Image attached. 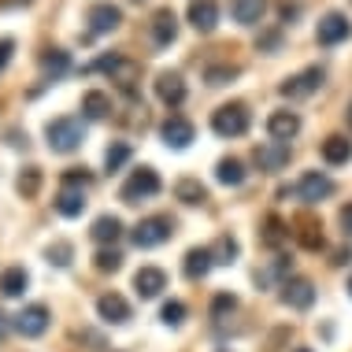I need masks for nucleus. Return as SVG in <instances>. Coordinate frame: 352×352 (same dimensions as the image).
<instances>
[{"label":"nucleus","instance_id":"nucleus-1","mask_svg":"<svg viewBox=\"0 0 352 352\" xmlns=\"http://www.w3.org/2000/svg\"><path fill=\"white\" fill-rule=\"evenodd\" d=\"M45 138H49V148L52 152L67 156V152L82 148L85 126H82V119H74V116H60V119H52L49 126H45Z\"/></svg>","mask_w":352,"mask_h":352},{"label":"nucleus","instance_id":"nucleus-2","mask_svg":"<svg viewBox=\"0 0 352 352\" xmlns=\"http://www.w3.org/2000/svg\"><path fill=\"white\" fill-rule=\"evenodd\" d=\"M249 108L245 104H223V108H215L212 111V130L219 138H241V134H249Z\"/></svg>","mask_w":352,"mask_h":352},{"label":"nucleus","instance_id":"nucleus-3","mask_svg":"<svg viewBox=\"0 0 352 352\" xmlns=\"http://www.w3.org/2000/svg\"><path fill=\"white\" fill-rule=\"evenodd\" d=\"M170 234H175V219L170 215H148V219H141V223L134 226L130 241H134L138 249H156V245L170 241Z\"/></svg>","mask_w":352,"mask_h":352},{"label":"nucleus","instance_id":"nucleus-4","mask_svg":"<svg viewBox=\"0 0 352 352\" xmlns=\"http://www.w3.org/2000/svg\"><path fill=\"white\" fill-rule=\"evenodd\" d=\"M156 193H160V175L152 167L134 170V175L126 178V186L119 189L122 204H141V201H148V197H156Z\"/></svg>","mask_w":352,"mask_h":352},{"label":"nucleus","instance_id":"nucleus-5","mask_svg":"<svg viewBox=\"0 0 352 352\" xmlns=\"http://www.w3.org/2000/svg\"><path fill=\"white\" fill-rule=\"evenodd\" d=\"M349 34H352V23L341 12H327L316 26V41L322 45V49H334V45H341Z\"/></svg>","mask_w":352,"mask_h":352},{"label":"nucleus","instance_id":"nucleus-6","mask_svg":"<svg viewBox=\"0 0 352 352\" xmlns=\"http://www.w3.org/2000/svg\"><path fill=\"white\" fill-rule=\"evenodd\" d=\"M322 67H308V71H300V74H293V78H285L278 85V93L282 97H289V100H300V97H311V93L322 85Z\"/></svg>","mask_w":352,"mask_h":352},{"label":"nucleus","instance_id":"nucleus-7","mask_svg":"<svg viewBox=\"0 0 352 352\" xmlns=\"http://www.w3.org/2000/svg\"><path fill=\"white\" fill-rule=\"evenodd\" d=\"M297 197L304 204H319V201H327V197H334V182H330L322 170H304L300 182H297Z\"/></svg>","mask_w":352,"mask_h":352},{"label":"nucleus","instance_id":"nucleus-8","mask_svg":"<svg viewBox=\"0 0 352 352\" xmlns=\"http://www.w3.org/2000/svg\"><path fill=\"white\" fill-rule=\"evenodd\" d=\"M49 322H52V316H49L45 304H26V308L15 316V330L23 338H41L45 330H49Z\"/></svg>","mask_w":352,"mask_h":352},{"label":"nucleus","instance_id":"nucleus-9","mask_svg":"<svg viewBox=\"0 0 352 352\" xmlns=\"http://www.w3.org/2000/svg\"><path fill=\"white\" fill-rule=\"evenodd\" d=\"M160 138H164V145H167V148L182 152V148L193 145L197 130H193V122H189V119H182V116H170V119H164V126H160Z\"/></svg>","mask_w":352,"mask_h":352},{"label":"nucleus","instance_id":"nucleus-10","mask_svg":"<svg viewBox=\"0 0 352 352\" xmlns=\"http://www.w3.org/2000/svg\"><path fill=\"white\" fill-rule=\"evenodd\" d=\"M93 67H97V71H108L111 78H116V82L122 85V89H126V93H134L138 63H130V60H122V56H116V52H111V56H100V60L93 63Z\"/></svg>","mask_w":352,"mask_h":352},{"label":"nucleus","instance_id":"nucleus-11","mask_svg":"<svg viewBox=\"0 0 352 352\" xmlns=\"http://www.w3.org/2000/svg\"><path fill=\"white\" fill-rule=\"evenodd\" d=\"M289 156H293L289 141H263V145L256 148V164H260V170H267V175L282 170L289 164Z\"/></svg>","mask_w":352,"mask_h":352},{"label":"nucleus","instance_id":"nucleus-12","mask_svg":"<svg viewBox=\"0 0 352 352\" xmlns=\"http://www.w3.org/2000/svg\"><path fill=\"white\" fill-rule=\"evenodd\" d=\"M85 23H89L93 34H111V30H119V26H122V12L116 4H89Z\"/></svg>","mask_w":352,"mask_h":352},{"label":"nucleus","instance_id":"nucleus-13","mask_svg":"<svg viewBox=\"0 0 352 352\" xmlns=\"http://www.w3.org/2000/svg\"><path fill=\"white\" fill-rule=\"evenodd\" d=\"M189 23H193L197 34H212L219 26V4L215 0H189Z\"/></svg>","mask_w":352,"mask_h":352},{"label":"nucleus","instance_id":"nucleus-14","mask_svg":"<svg viewBox=\"0 0 352 352\" xmlns=\"http://www.w3.org/2000/svg\"><path fill=\"white\" fill-rule=\"evenodd\" d=\"M282 300L289 304V308H297V311H308L311 304H316V285H311L308 278H289L282 285Z\"/></svg>","mask_w":352,"mask_h":352},{"label":"nucleus","instance_id":"nucleus-15","mask_svg":"<svg viewBox=\"0 0 352 352\" xmlns=\"http://www.w3.org/2000/svg\"><path fill=\"white\" fill-rule=\"evenodd\" d=\"M97 316L104 319V322H111V327H122V322H130V304H126V297H119V293H104V297L97 300Z\"/></svg>","mask_w":352,"mask_h":352},{"label":"nucleus","instance_id":"nucleus-16","mask_svg":"<svg viewBox=\"0 0 352 352\" xmlns=\"http://www.w3.org/2000/svg\"><path fill=\"white\" fill-rule=\"evenodd\" d=\"M156 97L167 104V108H178L186 100V78L178 71H164L156 78Z\"/></svg>","mask_w":352,"mask_h":352},{"label":"nucleus","instance_id":"nucleus-17","mask_svg":"<svg viewBox=\"0 0 352 352\" xmlns=\"http://www.w3.org/2000/svg\"><path fill=\"white\" fill-rule=\"evenodd\" d=\"M167 289V274L160 271V267H141L134 274V293L141 300H152V297H160V293Z\"/></svg>","mask_w":352,"mask_h":352},{"label":"nucleus","instance_id":"nucleus-18","mask_svg":"<svg viewBox=\"0 0 352 352\" xmlns=\"http://www.w3.org/2000/svg\"><path fill=\"white\" fill-rule=\"evenodd\" d=\"M267 134L274 141H293L300 134V116L297 111H271L267 116Z\"/></svg>","mask_w":352,"mask_h":352},{"label":"nucleus","instance_id":"nucleus-19","mask_svg":"<svg viewBox=\"0 0 352 352\" xmlns=\"http://www.w3.org/2000/svg\"><path fill=\"white\" fill-rule=\"evenodd\" d=\"M322 160H327L330 167L352 164V141L345 134H330L327 141H322Z\"/></svg>","mask_w":352,"mask_h":352},{"label":"nucleus","instance_id":"nucleus-20","mask_svg":"<svg viewBox=\"0 0 352 352\" xmlns=\"http://www.w3.org/2000/svg\"><path fill=\"white\" fill-rule=\"evenodd\" d=\"M56 212L63 219H78L85 212V193L82 186H63L60 193H56Z\"/></svg>","mask_w":352,"mask_h":352},{"label":"nucleus","instance_id":"nucleus-21","mask_svg":"<svg viewBox=\"0 0 352 352\" xmlns=\"http://www.w3.org/2000/svg\"><path fill=\"white\" fill-rule=\"evenodd\" d=\"M175 37H178V15L170 12V8H160V12L152 15V41L170 45Z\"/></svg>","mask_w":352,"mask_h":352},{"label":"nucleus","instance_id":"nucleus-22","mask_svg":"<svg viewBox=\"0 0 352 352\" xmlns=\"http://www.w3.org/2000/svg\"><path fill=\"white\" fill-rule=\"evenodd\" d=\"M89 237H93L97 245H111V241H119V237H122V219H119V215H100V219H93Z\"/></svg>","mask_w":352,"mask_h":352},{"label":"nucleus","instance_id":"nucleus-23","mask_svg":"<svg viewBox=\"0 0 352 352\" xmlns=\"http://www.w3.org/2000/svg\"><path fill=\"white\" fill-rule=\"evenodd\" d=\"M215 267V256H212V249H189L186 252V263H182V271H186V278H204L208 271Z\"/></svg>","mask_w":352,"mask_h":352},{"label":"nucleus","instance_id":"nucleus-24","mask_svg":"<svg viewBox=\"0 0 352 352\" xmlns=\"http://www.w3.org/2000/svg\"><path fill=\"white\" fill-rule=\"evenodd\" d=\"M285 241H289V226L278 215H267L263 219V230H260V245L263 249H282Z\"/></svg>","mask_w":352,"mask_h":352},{"label":"nucleus","instance_id":"nucleus-25","mask_svg":"<svg viewBox=\"0 0 352 352\" xmlns=\"http://www.w3.org/2000/svg\"><path fill=\"white\" fill-rule=\"evenodd\" d=\"M230 12L241 26H256L263 19V12H267V0H234Z\"/></svg>","mask_w":352,"mask_h":352},{"label":"nucleus","instance_id":"nucleus-26","mask_svg":"<svg viewBox=\"0 0 352 352\" xmlns=\"http://www.w3.org/2000/svg\"><path fill=\"white\" fill-rule=\"evenodd\" d=\"M26 285H30V274H26L23 267H8L4 274H0V293H4V297H23Z\"/></svg>","mask_w":352,"mask_h":352},{"label":"nucleus","instance_id":"nucleus-27","mask_svg":"<svg viewBox=\"0 0 352 352\" xmlns=\"http://www.w3.org/2000/svg\"><path fill=\"white\" fill-rule=\"evenodd\" d=\"M215 182L219 186H241L245 182V164L241 160H219L215 164Z\"/></svg>","mask_w":352,"mask_h":352},{"label":"nucleus","instance_id":"nucleus-28","mask_svg":"<svg viewBox=\"0 0 352 352\" xmlns=\"http://www.w3.org/2000/svg\"><path fill=\"white\" fill-rule=\"evenodd\" d=\"M82 111H85V119H108L111 97H108V93H100V89H89L82 97Z\"/></svg>","mask_w":352,"mask_h":352},{"label":"nucleus","instance_id":"nucleus-29","mask_svg":"<svg viewBox=\"0 0 352 352\" xmlns=\"http://www.w3.org/2000/svg\"><path fill=\"white\" fill-rule=\"evenodd\" d=\"M175 197L182 204H204L208 201V189L197 182V178H178V182H175Z\"/></svg>","mask_w":352,"mask_h":352},{"label":"nucleus","instance_id":"nucleus-30","mask_svg":"<svg viewBox=\"0 0 352 352\" xmlns=\"http://www.w3.org/2000/svg\"><path fill=\"white\" fill-rule=\"evenodd\" d=\"M41 182H45V175H41V167H23V175H19V197H26V201H34L37 193H41Z\"/></svg>","mask_w":352,"mask_h":352},{"label":"nucleus","instance_id":"nucleus-31","mask_svg":"<svg viewBox=\"0 0 352 352\" xmlns=\"http://www.w3.org/2000/svg\"><path fill=\"white\" fill-rule=\"evenodd\" d=\"M41 67H45V74H52V78H63V74L71 71V56L63 49H52V52L41 56Z\"/></svg>","mask_w":352,"mask_h":352},{"label":"nucleus","instance_id":"nucleus-32","mask_svg":"<svg viewBox=\"0 0 352 352\" xmlns=\"http://www.w3.org/2000/svg\"><path fill=\"white\" fill-rule=\"evenodd\" d=\"M212 256H215V263H234L237 256H241V245H237V237L223 234V237H219V241H215Z\"/></svg>","mask_w":352,"mask_h":352},{"label":"nucleus","instance_id":"nucleus-33","mask_svg":"<svg viewBox=\"0 0 352 352\" xmlns=\"http://www.w3.org/2000/svg\"><path fill=\"white\" fill-rule=\"evenodd\" d=\"M93 267H97L100 274H116V271L122 267V252H116V249H100L97 256H93Z\"/></svg>","mask_w":352,"mask_h":352},{"label":"nucleus","instance_id":"nucleus-34","mask_svg":"<svg viewBox=\"0 0 352 352\" xmlns=\"http://www.w3.org/2000/svg\"><path fill=\"white\" fill-rule=\"evenodd\" d=\"M285 274H289V260H278V263H271V267L267 271H260V274H256V282H260V285H271V282H289V278H285Z\"/></svg>","mask_w":352,"mask_h":352},{"label":"nucleus","instance_id":"nucleus-35","mask_svg":"<svg viewBox=\"0 0 352 352\" xmlns=\"http://www.w3.org/2000/svg\"><path fill=\"white\" fill-rule=\"evenodd\" d=\"M126 160H130V145H126V141H116V145L104 152V167H108V170H119Z\"/></svg>","mask_w":352,"mask_h":352},{"label":"nucleus","instance_id":"nucleus-36","mask_svg":"<svg viewBox=\"0 0 352 352\" xmlns=\"http://www.w3.org/2000/svg\"><path fill=\"white\" fill-rule=\"evenodd\" d=\"M160 319H164L167 327H182L186 322V304L182 300H167L164 308H160Z\"/></svg>","mask_w":352,"mask_h":352},{"label":"nucleus","instance_id":"nucleus-37","mask_svg":"<svg viewBox=\"0 0 352 352\" xmlns=\"http://www.w3.org/2000/svg\"><path fill=\"white\" fill-rule=\"evenodd\" d=\"M45 256H49V263H56V267H67L74 249H71L67 241H56V245H49V249H45Z\"/></svg>","mask_w":352,"mask_h":352},{"label":"nucleus","instance_id":"nucleus-38","mask_svg":"<svg viewBox=\"0 0 352 352\" xmlns=\"http://www.w3.org/2000/svg\"><path fill=\"white\" fill-rule=\"evenodd\" d=\"M237 78V67H208V85H226Z\"/></svg>","mask_w":352,"mask_h":352},{"label":"nucleus","instance_id":"nucleus-39","mask_svg":"<svg viewBox=\"0 0 352 352\" xmlns=\"http://www.w3.org/2000/svg\"><path fill=\"white\" fill-rule=\"evenodd\" d=\"M237 308V297H230V293H219V297L212 300V316H226V311H234Z\"/></svg>","mask_w":352,"mask_h":352},{"label":"nucleus","instance_id":"nucleus-40","mask_svg":"<svg viewBox=\"0 0 352 352\" xmlns=\"http://www.w3.org/2000/svg\"><path fill=\"white\" fill-rule=\"evenodd\" d=\"M63 186H89V170H82V167H74V170H67V175H63Z\"/></svg>","mask_w":352,"mask_h":352},{"label":"nucleus","instance_id":"nucleus-41","mask_svg":"<svg viewBox=\"0 0 352 352\" xmlns=\"http://www.w3.org/2000/svg\"><path fill=\"white\" fill-rule=\"evenodd\" d=\"M319 226H304L300 230V241L308 245V249H322V234H316Z\"/></svg>","mask_w":352,"mask_h":352},{"label":"nucleus","instance_id":"nucleus-42","mask_svg":"<svg viewBox=\"0 0 352 352\" xmlns=\"http://www.w3.org/2000/svg\"><path fill=\"white\" fill-rule=\"evenodd\" d=\"M12 52H15V41H12V37H4V41H0V71L8 67V60H12Z\"/></svg>","mask_w":352,"mask_h":352},{"label":"nucleus","instance_id":"nucleus-43","mask_svg":"<svg viewBox=\"0 0 352 352\" xmlns=\"http://www.w3.org/2000/svg\"><path fill=\"white\" fill-rule=\"evenodd\" d=\"M260 45H263V49H271V52H278V45H282V34H278V30H271L267 37H260Z\"/></svg>","mask_w":352,"mask_h":352},{"label":"nucleus","instance_id":"nucleus-44","mask_svg":"<svg viewBox=\"0 0 352 352\" xmlns=\"http://www.w3.org/2000/svg\"><path fill=\"white\" fill-rule=\"evenodd\" d=\"M341 226H345V237H352V204L341 208Z\"/></svg>","mask_w":352,"mask_h":352},{"label":"nucleus","instance_id":"nucleus-45","mask_svg":"<svg viewBox=\"0 0 352 352\" xmlns=\"http://www.w3.org/2000/svg\"><path fill=\"white\" fill-rule=\"evenodd\" d=\"M352 260V249H341V252H334V260H330V263H338V267H341V263H349Z\"/></svg>","mask_w":352,"mask_h":352},{"label":"nucleus","instance_id":"nucleus-46","mask_svg":"<svg viewBox=\"0 0 352 352\" xmlns=\"http://www.w3.org/2000/svg\"><path fill=\"white\" fill-rule=\"evenodd\" d=\"M297 15H300V8H297V4H293V8H289V4H282V19H285V23H289V19H297Z\"/></svg>","mask_w":352,"mask_h":352},{"label":"nucleus","instance_id":"nucleus-47","mask_svg":"<svg viewBox=\"0 0 352 352\" xmlns=\"http://www.w3.org/2000/svg\"><path fill=\"white\" fill-rule=\"evenodd\" d=\"M8 327H12V322H8V316H4V311H0V341L8 338Z\"/></svg>","mask_w":352,"mask_h":352},{"label":"nucleus","instance_id":"nucleus-48","mask_svg":"<svg viewBox=\"0 0 352 352\" xmlns=\"http://www.w3.org/2000/svg\"><path fill=\"white\" fill-rule=\"evenodd\" d=\"M349 126H352V104H349Z\"/></svg>","mask_w":352,"mask_h":352},{"label":"nucleus","instance_id":"nucleus-49","mask_svg":"<svg viewBox=\"0 0 352 352\" xmlns=\"http://www.w3.org/2000/svg\"><path fill=\"white\" fill-rule=\"evenodd\" d=\"M349 297H352V278H349Z\"/></svg>","mask_w":352,"mask_h":352},{"label":"nucleus","instance_id":"nucleus-50","mask_svg":"<svg viewBox=\"0 0 352 352\" xmlns=\"http://www.w3.org/2000/svg\"><path fill=\"white\" fill-rule=\"evenodd\" d=\"M297 352H311V349H297Z\"/></svg>","mask_w":352,"mask_h":352},{"label":"nucleus","instance_id":"nucleus-51","mask_svg":"<svg viewBox=\"0 0 352 352\" xmlns=\"http://www.w3.org/2000/svg\"><path fill=\"white\" fill-rule=\"evenodd\" d=\"M134 4H141V0H134Z\"/></svg>","mask_w":352,"mask_h":352}]
</instances>
